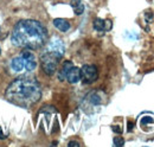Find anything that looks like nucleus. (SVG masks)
Segmentation results:
<instances>
[{
  "label": "nucleus",
  "instance_id": "nucleus-3",
  "mask_svg": "<svg viewBox=\"0 0 154 147\" xmlns=\"http://www.w3.org/2000/svg\"><path fill=\"white\" fill-rule=\"evenodd\" d=\"M57 57H55L54 55L49 54L48 51H44L40 55V62H42V69L44 70V73L49 76L54 75L57 70V64H58Z\"/></svg>",
  "mask_w": 154,
  "mask_h": 147
},
{
  "label": "nucleus",
  "instance_id": "nucleus-5",
  "mask_svg": "<svg viewBox=\"0 0 154 147\" xmlns=\"http://www.w3.org/2000/svg\"><path fill=\"white\" fill-rule=\"evenodd\" d=\"M45 51H48L49 54L54 55L55 57H57L58 59H60L63 55H64V44L59 38H52L50 39V42L46 44V49Z\"/></svg>",
  "mask_w": 154,
  "mask_h": 147
},
{
  "label": "nucleus",
  "instance_id": "nucleus-14",
  "mask_svg": "<svg viewBox=\"0 0 154 147\" xmlns=\"http://www.w3.org/2000/svg\"><path fill=\"white\" fill-rule=\"evenodd\" d=\"M145 19H146V21L149 24V23H152V20H153V13L151 12V11H147L146 13H145Z\"/></svg>",
  "mask_w": 154,
  "mask_h": 147
},
{
  "label": "nucleus",
  "instance_id": "nucleus-7",
  "mask_svg": "<svg viewBox=\"0 0 154 147\" xmlns=\"http://www.w3.org/2000/svg\"><path fill=\"white\" fill-rule=\"evenodd\" d=\"M54 26L59 30L60 32H66L69 29H70V23L68 21V20H65V19L63 18H56L54 20Z\"/></svg>",
  "mask_w": 154,
  "mask_h": 147
},
{
  "label": "nucleus",
  "instance_id": "nucleus-19",
  "mask_svg": "<svg viewBox=\"0 0 154 147\" xmlns=\"http://www.w3.org/2000/svg\"><path fill=\"white\" fill-rule=\"evenodd\" d=\"M81 2V0H71V6L74 7V6H76V5H78Z\"/></svg>",
  "mask_w": 154,
  "mask_h": 147
},
{
  "label": "nucleus",
  "instance_id": "nucleus-10",
  "mask_svg": "<svg viewBox=\"0 0 154 147\" xmlns=\"http://www.w3.org/2000/svg\"><path fill=\"white\" fill-rule=\"evenodd\" d=\"M23 62H24V69L26 71H33L37 67V63H36L35 58H29V59L23 58Z\"/></svg>",
  "mask_w": 154,
  "mask_h": 147
},
{
  "label": "nucleus",
  "instance_id": "nucleus-21",
  "mask_svg": "<svg viewBox=\"0 0 154 147\" xmlns=\"http://www.w3.org/2000/svg\"><path fill=\"white\" fill-rule=\"evenodd\" d=\"M132 128H133V124H131V122H129V124H128V130L131 132V130H132Z\"/></svg>",
  "mask_w": 154,
  "mask_h": 147
},
{
  "label": "nucleus",
  "instance_id": "nucleus-16",
  "mask_svg": "<svg viewBox=\"0 0 154 147\" xmlns=\"http://www.w3.org/2000/svg\"><path fill=\"white\" fill-rule=\"evenodd\" d=\"M112 30V20L107 19L104 20V31H110Z\"/></svg>",
  "mask_w": 154,
  "mask_h": 147
},
{
  "label": "nucleus",
  "instance_id": "nucleus-12",
  "mask_svg": "<svg viewBox=\"0 0 154 147\" xmlns=\"http://www.w3.org/2000/svg\"><path fill=\"white\" fill-rule=\"evenodd\" d=\"M74 12H75V14H77V16H79V14H82L83 12H84V6L79 2L78 5H76V6H74Z\"/></svg>",
  "mask_w": 154,
  "mask_h": 147
},
{
  "label": "nucleus",
  "instance_id": "nucleus-22",
  "mask_svg": "<svg viewBox=\"0 0 154 147\" xmlns=\"http://www.w3.org/2000/svg\"><path fill=\"white\" fill-rule=\"evenodd\" d=\"M0 54H1V48H0Z\"/></svg>",
  "mask_w": 154,
  "mask_h": 147
},
{
  "label": "nucleus",
  "instance_id": "nucleus-20",
  "mask_svg": "<svg viewBox=\"0 0 154 147\" xmlns=\"http://www.w3.org/2000/svg\"><path fill=\"white\" fill-rule=\"evenodd\" d=\"M4 139H5V135L2 133V129L0 128V140H4Z\"/></svg>",
  "mask_w": 154,
  "mask_h": 147
},
{
  "label": "nucleus",
  "instance_id": "nucleus-11",
  "mask_svg": "<svg viewBox=\"0 0 154 147\" xmlns=\"http://www.w3.org/2000/svg\"><path fill=\"white\" fill-rule=\"evenodd\" d=\"M93 25H94V29L96 30L97 32H102V31H104V20H103V19L96 18L95 20H94Z\"/></svg>",
  "mask_w": 154,
  "mask_h": 147
},
{
  "label": "nucleus",
  "instance_id": "nucleus-2",
  "mask_svg": "<svg viewBox=\"0 0 154 147\" xmlns=\"http://www.w3.org/2000/svg\"><path fill=\"white\" fill-rule=\"evenodd\" d=\"M5 97L16 106L30 107L40 100L42 89L35 77L25 75L11 82L5 92Z\"/></svg>",
  "mask_w": 154,
  "mask_h": 147
},
{
  "label": "nucleus",
  "instance_id": "nucleus-9",
  "mask_svg": "<svg viewBox=\"0 0 154 147\" xmlns=\"http://www.w3.org/2000/svg\"><path fill=\"white\" fill-rule=\"evenodd\" d=\"M11 67H12V69H13L14 71H17V73L21 71V70L24 69L23 58H21V57H16V58H13L12 62H11Z\"/></svg>",
  "mask_w": 154,
  "mask_h": 147
},
{
  "label": "nucleus",
  "instance_id": "nucleus-15",
  "mask_svg": "<svg viewBox=\"0 0 154 147\" xmlns=\"http://www.w3.org/2000/svg\"><path fill=\"white\" fill-rule=\"evenodd\" d=\"M141 125H146V124H151V122H153V117H151V116H145V117H142L141 119Z\"/></svg>",
  "mask_w": 154,
  "mask_h": 147
},
{
  "label": "nucleus",
  "instance_id": "nucleus-17",
  "mask_svg": "<svg viewBox=\"0 0 154 147\" xmlns=\"http://www.w3.org/2000/svg\"><path fill=\"white\" fill-rule=\"evenodd\" d=\"M68 146L69 147H72V146L78 147V146H81V144H79V142H77V141H70V142L68 144Z\"/></svg>",
  "mask_w": 154,
  "mask_h": 147
},
{
  "label": "nucleus",
  "instance_id": "nucleus-13",
  "mask_svg": "<svg viewBox=\"0 0 154 147\" xmlns=\"http://www.w3.org/2000/svg\"><path fill=\"white\" fill-rule=\"evenodd\" d=\"M114 145H115V146H123V145H125V140H123V138H121V136H116V138H114Z\"/></svg>",
  "mask_w": 154,
  "mask_h": 147
},
{
  "label": "nucleus",
  "instance_id": "nucleus-18",
  "mask_svg": "<svg viewBox=\"0 0 154 147\" xmlns=\"http://www.w3.org/2000/svg\"><path fill=\"white\" fill-rule=\"evenodd\" d=\"M113 130H114L115 133H119V134L122 133V130H121V127H120V126H113Z\"/></svg>",
  "mask_w": 154,
  "mask_h": 147
},
{
  "label": "nucleus",
  "instance_id": "nucleus-4",
  "mask_svg": "<svg viewBox=\"0 0 154 147\" xmlns=\"http://www.w3.org/2000/svg\"><path fill=\"white\" fill-rule=\"evenodd\" d=\"M98 78V70L95 65L93 64H84L81 68V80L87 83L91 84Z\"/></svg>",
  "mask_w": 154,
  "mask_h": 147
},
{
  "label": "nucleus",
  "instance_id": "nucleus-8",
  "mask_svg": "<svg viewBox=\"0 0 154 147\" xmlns=\"http://www.w3.org/2000/svg\"><path fill=\"white\" fill-rule=\"evenodd\" d=\"M72 67H74V65H72V62H70V61H65V62L63 63L62 69H60L59 73H58V80H59V81H64V80L66 78V74H68V71H69Z\"/></svg>",
  "mask_w": 154,
  "mask_h": 147
},
{
  "label": "nucleus",
  "instance_id": "nucleus-6",
  "mask_svg": "<svg viewBox=\"0 0 154 147\" xmlns=\"http://www.w3.org/2000/svg\"><path fill=\"white\" fill-rule=\"evenodd\" d=\"M66 80H68V82L71 83V84L77 83V82L81 80V69L77 68V67H72V68L68 71V74H66Z\"/></svg>",
  "mask_w": 154,
  "mask_h": 147
},
{
  "label": "nucleus",
  "instance_id": "nucleus-1",
  "mask_svg": "<svg viewBox=\"0 0 154 147\" xmlns=\"http://www.w3.org/2000/svg\"><path fill=\"white\" fill-rule=\"evenodd\" d=\"M12 44L24 49L36 50L46 44L48 30L33 19H24L17 23L12 32Z\"/></svg>",
  "mask_w": 154,
  "mask_h": 147
}]
</instances>
